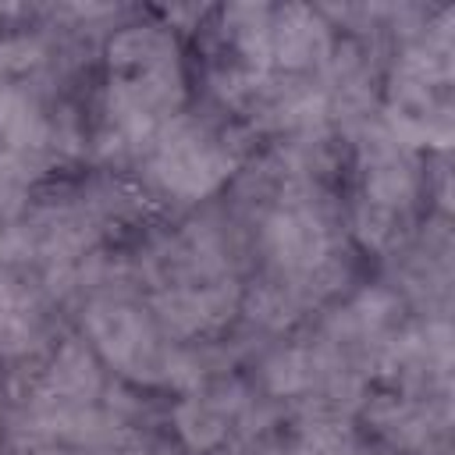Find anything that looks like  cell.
Masks as SVG:
<instances>
[{
    "instance_id": "1",
    "label": "cell",
    "mask_w": 455,
    "mask_h": 455,
    "mask_svg": "<svg viewBox=\"0 0 455 455\" xmlns=\"http://www.w3.org/2000/svg\"><path fill=\"white\" fill-rule=\"evenodd\" d=\"M110 64L117 68V100L135 117H153L171 107L178 96L174 50L156 32H128L110 50Z\"/></svg>"
},
{
    "instance_id": "2",
    "label": "cell",
    "mask_w": 455,
    "mask_h": 455,
    "mask_svg": "<svg viewBox=\"0 0 455 455\" xmlns=\"http://www.w3.org/2000/svg\"><path fill=\"white\" fill-rule=\"evenodd\" d=\"M160 171L181 192H206L224 174V156L199 128H178L164 139Z\"/></svg>"
}]
</instances>
